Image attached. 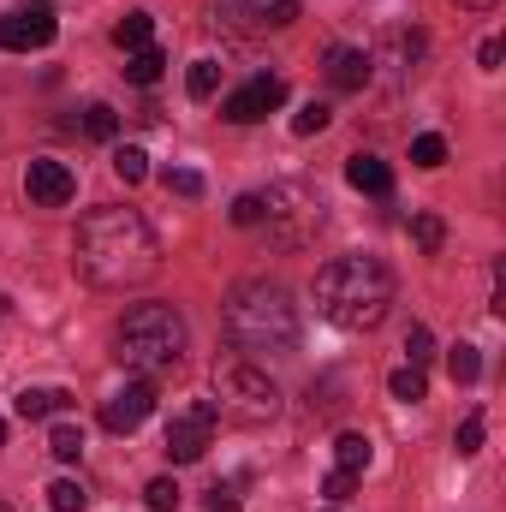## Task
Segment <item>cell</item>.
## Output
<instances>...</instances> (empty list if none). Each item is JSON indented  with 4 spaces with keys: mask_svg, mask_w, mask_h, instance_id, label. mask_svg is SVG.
Wrapping results in <instances>:
<instances>
[{
    "mask_svg": "<svg viewBox=\"0 0 506 512\" xmlns=\"http://www.w3.org/2000/svg\"><path fill=\"white\" fill-rule=\"evenodd\" d=\"M72 268H78L90 286H102V292H126V286L155 280L161 245H155V233H149V221H143L137 209L108 203V209H90V215L78 221Z\"/></svg>",
    "mask_w": 506,
    "mask_h": 512,
    "instance_id": "6da1fadb",
    "label": "cell"
},
{
    "mask_svg": "<svg viewBox=\"0 0 506 512\" xmlns=\"http://www.w3.org/2000/svg\"><path fill=\"white\" fill-rule=\"evenodd\" d=\"M316 310L346 328V334H364L376 328L381 316L393 310V274L381 268L376 256H340L316 274Z\"/></svg>",
    "mask_w": 506,
    "mask_h": 512,
    "instance_id": "7a4b0ae2",
    "label": "cell"
},
{
    "mask_svg": "<svg viewBox=\"0 0 506 512\" xmlns=\"http://www.w3.org/2000/svg\"><path fill=\"white\" fill-rule=\"evenodd\" d=\"M221 328L239 352L251 358H280L298 346V310L286 298V286L274 280H245L227 292V310H221Z\"/></svg>",
    "mask_w": 506,
    "mask_h": 512,
    "instance_id": "3957f363",
    "label": "cell"
},
{
    "mask_svg": "<svg viewBox=\"0 0 506 512\" xmlns=\"http://www.w3.org/2000/svg\"><path fill=\"white\" fill-rule=\"evenodd\" d=\"M114 358L137 370L143 382L179 370L185 364V316L173 304H131L120 316V334H114Z\"/></svg>",
    "mask_w": 506,
    "mask_h": 512,
    "instance_id": "277c9868",
    "label": "cell"
},
{
    "mask_svg": "<svg viewBox=\"0 0 506 512\" xmlns=\"http://www.w3.org/2000/svg\"><path fill=\"white\" fill-rule=\"evenodd\" d=\"M227 423H239V429H262V423H274L280 417V387L268 382L256 364H215V399H209Z\"/></svg>",
    "mask_w": 506,
    "mask_h": 512,
    "instance_id": "5b68a950",
    "label": "cell"
},
{
    "mask_svg": "<svg viewBox=\"0 0 506 512\" xmlns=\"http://www.w3.org/2000/svg\"><path fill=\"white\" fill-rule=\"evenodd\" d=\"M215 423H221V411H215L209 399L185 405V411L167 423V459H173V465H197V459L209 453V441H215Z\"/></svg>",
    "mask_w": 506,
    "mask_h": 512,
    "instance_id": "8992f818",
    "label": "cell"
},
{
    "mask_svg": "<svg viewBox=\"0 0 506 512\" xmlns=\"http://www.w3.org/2000/svg\"><path fill=\"white\" fill-rule=\"evenodd\" d=\"M280 102H286V78H274V72H256L245 90H233V96L221 102V120H233V126H256V120H268Z\"/></svg>",
    "mask_w": 506,
    "mask_h": 512,
    "instance_id": "52a82bcc",
    "label": "cell"
},
{
    "mask_svg": "<svg viewBox=\"0 0 506 512\" xmlns=\"http://www.w3.org/2000/svg\"><path fill=\"white\" fill-rule=\"evenodd\" d=\"M24 191H30V203L36 209H66L72 197H78V173L66 167V161H30L24 167Z\"/></svg>",
    "mask_w": 506,
    "mask_h": 512,
    "instance_id": "ba28073f",
    "label": "cell"
},
{
    "mask_svg": "<svg viewBox=\"0 0 506 512\" xmlns=\"http://www.w3.org/2000/svg\"><path fill=\"white\" fill-rule=\"evenodd\" d=\"M60 36V24H54V12L48 6H30V12H6L0 18V48L6 54H30V48H48Z\"/></svg>",
    "mask_w": 506,
    "mask_h": 512,
    "instance_id": "9c48e42d",
    "label": "cell"
},
{
    "mask_svg": "<svg viewBox=\"0 0 506 512\" xmlns=\"http://www.w3.org/2000/svg\"><path fill=\"white\" fill-rule=\"evenodd\" d=\"M221 18L239 30V36H256V30H286L298 18V0H221Z\"/></svg>",
    "mask_w": 506,
    "mask_h": 512,
    "instance_id": "30bf717a",
    "label": "cell"
},
{
    "mask_svg": "<svg viewBox=\"0 0 506 512\" xmlns=\"http://www.w3.org/2000/svg\"><path fill=\"white\" fill-rule=\"evenodd\" d=\"M149 411H155V387L131 382V387H120V393L102 405V429H108V435H131V429H143Z\"/></svg>",
    "mask_w": 506,
    "mask_h": 512,
    "instance_id": "8fae6325",
    "label": "cell"
},
{
    "mask_svg": "<svg viewBox=\"0 0 506 512\" xmlns=\"http://www.w3.org/2000/svg\"><path fill=\"white\" fill-rule=\"evenodd\" d=\"M328 84L334 90H364L370 84V54L364 48H328Z\"/></svg>",
    "mask_w": 506,
    "mask_h": 512,
    "instance_id": "7c38bea8",
    "label": "cell"
},
{
    "mask_svg": "<svg viewBox=\"0 0 506 512\" xmlns=\"http://www.w3.org/2000/svg\"><path fill=\"white\" fill-rule=\"evenodd\" d=\"M346 179H352V191H370V197H387L393 191V167L381 155H352L346 161Z\"/></svg>",
    "mask_w": 506,
    "mask_h": 512,
    "instance_id": "4fadbf2b",
    "label": "cell"
},
{
    "mask_svg": "<svg viewBox=\"0 0 506 512\" xmlns=\"http://www.w3.org/2000/svg\"><path fill=\"white\" fill-rule=\"evenodd\" d=\"M66 405H72L66 387H24V393H18V417H24V423H36V417H60Z\"/></svg>",
    "mask_w": 506,
    "mask_h": 512,
    "instance_id": "5bb4252c",
    "label": "cell"
},
{
    "mask_svg": "<svg viewBox=\"0 0 506 512\" xmlns=\"http://www.w3.org/2000/svg\"><path fill=\"white\" fill-rule=\"evenodd\" d=\"M364 465H370V435L346 429V435L334 441V471H352V477H364Z\"/></svg>",
    "mask_w": 506,
    "mask_h": 512,
    "instance_id": "9a60e30c",
    "label": "cell"
},
{
    "mask_svg": "<svg viewBox=\"0 0 506 512\" xmlns=\"http://www.w3.org/2000/svg\"><path fill=\"white\" fill-rule=\"evenodd\" d=\"M114 42H120L126 54L149 48V42H155V18H149V12H126V18H120V30H114Z\"/></svg>",
    "mask_w": 506,
    "mask_h": 512,
    "instance_id": "2e32d148",
    "label": "cell"
},
{
    "mask_svg": "<svg viewBox=\"0 0 506 512\" xmlns=\"http://www.w3.org/2000/svg\"><path fill=\"white\" fill-rule=\"evenodd\" d=\"M161 66H167V54H161L155 42H149V48H137V54H126V78H131V84H143V90L161 78Z\"/></svg>",
    "mask_w": 506,
    "mask_h": 512,
    "instance_id": "e0dca14e",
    "label": "cell"
},
{
    "mask_svg": "<svg viewBox=\"0 0 506 512\" xmlns=\"http://www.w3.org/2000/svg\"><path fill=\"white\" fill-rule=\"evenodd\" d=\"M185 90H191V102H215V90H221V60H191Z\"/></svg>",
    "mask_w": 506,
    "mask_h": 512,
    "instance_id": "ac0fdd59",
    "label": "cell"
},
{
    "mask_svg": "<svg viewBox=\"0 0 506 512\" xmlns=\"http://www.w3.org/2000/svg\"><path fill=\"white\" fill-rule=\"evenodd\" d=\"M48 453H54L60 465H78V459H84V429H78V423H54Z\"/></svg>",
    "mask_w": 506,
    "mask_h": 512,
    "instance_id": "d6986e66",
    "label": "cell"
},
{
    "mask_svg": "<svg viewBox=\"0 0 506 512\" xmlns=\"http://www.w3.org/2000/svg\"><path fill=\"white\" fill-rule=\"evenodd\" d=\"M387 393H393V399H405V405H417V399L429 393V382H423V370H417V364H405V370H393V376H387Z\"/></svg>",
    "mask_w": 506,
    "mask_h": 512,
    "instance_id": "ffe728a7",
    "label": "cell"
},
{
    "mask_svg": "<svg viewBox=\"0 0 506 512\" xmlns=\"http://www.w3.org/2000/svg\"><path fill=\"white\" fill-rule=\"evenodd\" d=\"M411 239H417V251L435 256L447 245V227H441V215H411Z\"/></svg>",
    "mask_w": 506,
    "mask_h": 512,
    "instance_id": "44dd1931",
    "label": "cell"
},
{
    "mask_svg": "<svg viewBox=\"0 0 506 512\" xmlns=\"http://www.w3.org/2000/svg\"><path fill=\"white\" fill-rule=\"evenodd\" d=\"M114 131H120V114H114L108 102L84 108V137H96V143H114Z\"/></svg>",
    "mask_w": 506,
    "mask_h": 512,
    "instance_id": "7402d4cb",
    "label": "cell"
},
{
    "mask_svg": "<svg viewBox=\"0 0 506 512\" xmlns=\"http://www.w3.org/2000/svg\"><path fill=\"white\" fill-rule=\"evenodd\" d=\"M447 376H453V382H477V376H483V358H477V346H453V352H447Z\"/></svg>",
    "mask_w": 506,
    "mask_h": 512,
    "instance_id": "603a6c76",
    "label": "cell"
},
{
    "mask_svg": "<svg viewBox=\"0 0 506 512\" xmlns=\"http://www.w3.org/2000/svg\"><path fill=\"white\" fill-rule=\"evenodd\" d=\"M114 173H120L126 185H143V179H149V155H143L137 143H126V149H114Z\"/></svg>",
    "mask_w": 506,
    "mask_h": 512,
    "instance_id": "cb8c5ba5",
    "label": "cell"
},
{
    "mask_svg": "<svg viewBox=\"0 0 506 512\" xmlns=\"http://www.w3.org/2000/svg\"><path fill=\"white\" fill-rule=\"evenodd\" d=\"M48 507H54V512H84V507H90V495H84V483L60 477V483L48 489Z\"/></svg>",
    "mask_w": 506,
    "mask_h": 512,
    "instance_id": "d4e9b609",
    "label": "cell"
},
{
    "mask_svg": "<svg viewBox=\"0 0 506 512\" xmlns=\"http://www.w3.org/2000/svg\"><path fill=\"white\" fill-rule=\"evenodd\" d=\"M483 429H489V417H483V411H471V417L459 423V435H453V447H459V459H471V453H483Z\"/></svg>",
    "mask_w": 506,
    "mask_h": 512,
    "instance_id": "484cf974",
    "label": "cell"
},
{
    "mask_svg": "<svg viewBox=\"0 0 506 512\" xmlns=\"http://www.w3.org/2000/svg\"><path fill=\"white\" fill-rule=\"evenodd\" d=\"M328 120H334L328 102H304V108L292 114V131H298V137H316V131H328Z\"/></svg>",
    "mask_w": 506,
    "mask_h": 512,
    "instance_id": "4316f807",
    "label": "cell"
},
{
    "mask_svg": "<svg viewBox=\"0 0 506 512\" xmlns=\"http://www.w3.org/2000/svg\"><path fill=\"white\" fill-rule=\"evenodd\" d=\"M411 161L417 167H447V143L435 131H423V137H411Z\"/></svg>",
    "mask_w": 506,
    "mask_h": 512,
    "instance_id": "83f0119b",
    "label": "cell"
},
{
    "mask_svg": "<svg viewBox=\"0 0 506 512\" xmlns=\"http://www.w3.org/2000/svg\"><path fill=\"white\" fill-rule=\"evenodd\" d=\"M143 501H149V512H179V483H173V477H155V483L143 489Z\"/></svg>",
    "mask_w": 506,
    "mask_h": 512,
    "instance_id": "f1b7e54d",
    "label": "cell"
},
{
    "mask_svg": "<svg viewBox=\"0 0 506 512\" xmlns=\"http://www.w3.org/2000/svg\"><path fill=\"white\" fill-rule=\"evenodd\" d=\"M405 358H411V364H417V370H423V364H429V358H435V334H429V328H423V322H411V334H405Z\"/></svg>",
    "mask_w": 506,
    "mask_h": 512,
    "instance_id": "f546056e",
    "label": "cell"
},
{
    "mask_svg": "<svg viewBox=\"0 0 506 512\" xmlns=\"http://www.w3.org/2000/svg\"><path fill=\"white\" fill-rule=\"evenodd\" d=\"M262 215H268V203H262L256 191H245V197L233 203V227H262Z\"/></svg>",
    "mask_w": 506,
    "mask_h": 512,
    "instance_id": "4dcf8cb0",
    "label": "cell"
},
{
    "mask_svg": "<svg viewBox=\"0 0 506 512\" xmlns=\"http://www.w3.org/2000/svg\"><path fill=\"white\" fill-rule=\"evenodd\" d=\"M167 191H179V197H203V179H197L191 167H167Z\"/></svg>",
    "mask_w": 506,
    "mask_h": 512,
    "instance_id": "1f68e13d",
    "label": "cell"
},
{
    "mask_svg": "<svg viewBox=\"0 0 506 512\" xmlns=\"http://www.w3.org/2000/svg\"><path fill=\"white\" fill-rule=\"evenodd\" d=\"M352 489H358V477H352V471H334V477L322 483V495H328L334 507H340V501H352Z\"/></svg>",
    "mask_w": 506,
    "mask_h": 512,
    "instance_id": "d6a6232c",
    "label": "cell"
},
{
    "mask_svg": "<svg viewBox=\"0 0 506 512\" xmlns=\"http://www.w3.org/2000/svg\"><path fill=\"white\" fill-rule=\"evenodd\" d=\"M203 512H239V495L233 489H209V507Z\"/></svg>",
    "mask_w": 506,
    "mask_h": 512,
    "instance_id": "836d02e7",
    "label": "cell"
},
{
    "mask_svg": "<svg viewBox=\"0 0 506 512\" xmlns=\"http://www.w3.org/2000/svg\"><path fill=\"white\" fill-rule=\"evenodd\" d=\"M501 42H495V36H489V42H483V48H477V60H483V66H489V72H495V66H501Z\"/></svg>",
    "mask_w": 506,
    "mask_h": 512,
    "instance_id": "e575fe53",
    "label": "cell"
},
{
    "mask_svg": "<svg viewBox=\"0 0 506 512\" xmlns=\"http://www.w3.org/2000/svg\"><path fill=\"white\" fill-rule=\"evenodd\" d=\"M459 6H471V12H489V6H495V0H459Z\"/></svg>",
    "mask_w": 506,
    "mask_h": 512,
    "instance_id": "d590c367",
    "label": "cell"
},
{
    "mask_svg": "<svg viewBox=\"0 0 506 512\" xmlns=\"http://www.w3.org/2000/svg\"><path fill=\"white\" fill-rule=\"evenodd\" d=\"M0 447H6V423H0Z\"/></svg>",
    "mask_w": 506,
    "mask_h": 512,
    "instance_id": "8d00e7d4",
    "label": "cell"
},
{
    "mask_svg": "<svg viewBox=\"0 0 506 512\" xmlns=\"http://www.w3.org/2000/svg\"><path fill=\"white\" fill-rule=\"evenodd\" d=\"M0 316H6V298H0Z\"/></svg>",
    "mask_w": 506,
    "mask_h": 512,
    "instance_id": "74e56055",
    "label": "cell"
},
{
    "mask_svg": "<svg viewBox=\"0 0 506 512\" xmlns=\"http://www.w3.org/2000/svg\"><path fill=\"white\" fill-rule=\"evenodd\" d=\"M0 512H12V507H6V501H0Z\"/></svg>",
    "mask_w": 506,
    "mask_h": 512,
    "instance_id": "f35d334b",
    "label": "cell"
},
{
    "mask_svg": "<svg viewBox=\"0 0 506 512\" xmlns=\"http://www.w3.org/2000/svg\"><path fill=\"white\" fill-rule=\"evenodd\" d=\"M328 512H334V507H328Z\"/></svg>",
    "mask_w": 506,
    "mask_h": 512,
    "instance_id": "ab89813d",
    "label": "cell"
}]
</instances>
